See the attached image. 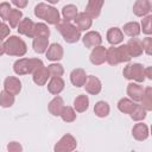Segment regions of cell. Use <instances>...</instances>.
Returning a JSON list of instances; mask_svg holds the SVG:
<instances>
[{
  "label": "cell",
  "mask_w": 152,
  "mask_h": 152,
  "mask_svg": "<svg viewBox=\"0 0 152 152\" xmlns=\"http://www.w3.org/2000/svg\"><path fill=\"white\" fill-rule=\"evenodd\" d=\"M33 12L38 19H43L49 25H56L61 21V14H59L58 10L50 4L39 2L36 5Z\"/></svg>",
  "instance_id": "cell-1"
},
{
  "label": "cell",
  "mask_w": 152,
  "mask_h": 152,
  "mask_svg": "<svg viewBox=\"0 0 152 152\" xmlns=\"http://www.w3.org/2000/svg\"><path fill=\"white\" fill-rule=\"evenodd\" d=\"M4 46H5V53L8 56L23 57L27 52V45L25 40L18 36H8L4 40Z\"/></svg>",
  "instance_id": "cell-2"
},
{
  "label": "cell",
  "mask_w": 152,
  "mask_h": 152,
  "mask_svg": "<svg viewBox=\"0 0 152 152\" xmlns=\"http://www.w3.org/2000/svg\"><path fill=\"white\" fill-rule=\"evenodd\" d=\"M56 30L61 33L63 39L69 44H75L81 39V31L76 27V25L71 24L70 21H59L55 25Z\"/></svg>",
  "instance_id": "cell-3"
},
{
  "label": "cell",
  "mask_w": 152,
  "mask_h": 152,
  "mask_svg": "<svg viewBox=\"0 0 152 152\" xmlns=\"http://www.w3.org/2000/svg\"><path fill=\"white\" fill-rule=\"evenodd\" d=\"M40 65H43V61L39 58H19L13 63V71L19 76L28 75Z\"/></svg>",
  "instance_id": "cell-4"
},
{
  "label": "cell",
  "mask_w": 152,
  "mask_h": 152,
  "mask_svg": "<svg viewBox=\"0 0 152 152\" xmlns=\"http://www.w3.org/2000/svg\"><path fill=\"white\" fill-rule=\"evenodd\" d=\"M122 75L126 80H129L137 83H142L146 80L144 75V66L140 63H128L124 68Z\"/></svg>",
  "instance_id": "cell-5"
},
{
  "label": "cell",
  "mask_w": 152,
  "mask_h": 152,
  "mask_svg": "<svg viewBox=\"0 0 152 152\" xmlns=\"http://www.w3.org/2000/svg\"><path fill=\"white\" fill-rule=\"evenodd\" d=\"M77 147V140L74 135L66 133L64 134L53 146V151L55 152H71L74 150H76Z\"/></svg>",
  "instance_id": "cell-6"
},
{
  "label": "cell",
  "mask_w": 152,
  "mask_h": 152,
  "mask_svg": "<svg viewBox=\"0 0 152 152\" xmlns=\"http://www.w3.org/2000/svg\"><path fill=\"white\" fill-rule=\"evenodd\" d=\"M82 38V43L87 49H93L102 44V37L97 31H88Z\"/></svg>",
  "instance_id": "cell-7"
},
{
  "label": "cell",
  "mask_w": 152,
  "mask_h": 152,
  "mask_svg": "<svg viewBox=\"0 0 152 152\" xmlns=\"http://www.w3.org/2000/svg\"><path fill=\"white\" fill-rule=\"evenodd\" d=\"M45 56L51 62H58L64 56V49L59 43H52L48 46V50L45 51Z\"/></svg>",
  "instance_id": "cell-8"
},
{
  "label": "cell",
  "mask_w": 152,
  "mask_h": 152,
  "mask_svg": "<svg viewBox=\"0 0 152 152\" xmlns=\"http://www.w3.org/2000/svg\"><path fill=\"white\" fill-rule=\"evenodd\" d=\"M83 87H84L86 91L90 95H99L102 90V83H101L100 78L94 75L87 76V81Z\"/></svg>",
  "instance_id": "cell-9"
},
{
  "label": "cell",
  "mask_w": 152,
  "mask_h": 152,
  "mask_svg": "<svg viewBox=\"0 0 152 152\" xmlns=\"http://www.w3.org/2000/svg\"><path fill=\"white\" fill-rule=\"evenodd\" d=\"M152 11V0H137L133 4V13L134 15L142 18Z\"/></svg>",
  "instance_id": "cell-10"
},
{
  "label": "cell",
  "mask_w": 152,
  "mask_h": 152,
  "mask_svg": "<svg viewBox=\"0 0 152 152\" xmlns=\"http://www.w3.org/2000/svg\"><path fill=\"white\" fill-rule=\"evenodd\" d=\"M4 89L14 96L19 95L21 91V81L15 76H7L4 81Z\"/></svg>",
  "instance_id": "cell-11"
},
{
  "label": "cell",
  "mask_w": 152,
  "mask_h": 152,
  "mask_svg": "<svg viewBox=\"0 0 152 152\" xmlns=\"http://www.w3.org/2000/svg\"><path fill=\"white\" fill-rule=\"evenodd\" d=\"M106 53H107V49L102 45L95 46L91 49V52L89 55V61L91 64L94 65H101L106 62Z\"/></svg>",
  "instance_id": "cell-12"
},
{
  "label": "cell",
  "mask_w": 152,
  "mask_h": 152,
  "mask_svg": "<svg viewBox=\"0 0 152 152\" xmlns=\"http://www.w3.org/2000/svg\"><path fill=\"white\" fill-rule=\"evenodd\" d=\"M49 78H50V74H49L48 68H46L44 64L40 65V66H38V68L32 72V80H33V82H34L37 86H39V87L45 86V84L48 83Z\"/></svg>",
  "instance_id": "cell-13"
},
{
  "label": "cell",
  "mask_w": 152,
  "mask_h": 152,
  "mask_svg": "<svg viewBox=\"0 0 152 152\" xmlns=\"http://www.w3.org/2000/svg\"><path fill=\"white\" fill-rule=\"evenodd\" d=\"M126 93H127V95L131 100H133L134 102H140L142 93H144V87L140 83L131 82V83L127 84Z\"/></svg>",
  "instance_id": "cell-14"
},
{
  "label": "cell",
  "mask_w": 152,
  "mask_h": 152,
  "mask_svg": "<svg viewBox=\"0 0 152 152\" xmlns=\"http://www.w3.org/2000/svg\"><path fill=\"white\" fill-rule=\"evenodd\" d=\"M87 81V74L86 70L82 68H76L70 72V82L74 87L76 88H81L84 86Z\"/></svg>",
  "instance_id": "cell-15"
},
{
  "label": "cell",
  "mask_w": 152,
  "mask_h": 152,
  "mask_svg": "<svg viewBox=\"0 0 152 152\" xmlns=\"http://www.w3.org/2000/svg\"><path fill=\"white\" fill-rule=\"evenodd\" d=\"M132 135L135 140L138 141H144L148 138L150 135V131L146 124H142L141 121H138V124H135L132 128Z\"/></svg>",
  "instance_id": "cell-16"
},
{
  "label": "cell",
  "mask_w": 152,
  "mask_h": 152,
  "mask_svg": "<svg viewBox=\"0 0 152 152\" xmlns=\"http://www.w3.org/2000/svg\"><path fill=\"white\" fill-rule=\"evenodd\" d=\"M75 25L76 27L82 32V31H88L91 25H93V18L86 13V12H81L77 14V17L75 18Z\"/></svg>",
  "instance_id": "cell-17"
},
{
  "label": "cell",
  "mask_w": 152,
  "mask_h": 152,
  "mask_svg": "<svg viewBox=\"0 0 152 152\" xmlns=\"http://www.w3.org/2000/svg\"><path fill=\"white\" fill-rule=\"evenodd\" d=\"M33 28H34V23L30 18H23L17 26L19 34H23L28 38H33Z\"/></svg>",
  "instance_id": "cell-18"
},
{
  "label": "cell",
  "mask_w": 152,
  "mask_h": 152,
  "mask_svg": "<svg viewBox=\"0 0 152 152\" xmlns=\"http://www.w3.org/2000/svg\"><path fill=\"white\" fill-rule=\"evenodd\" d=\"M103 4H104V0H88L84 12L88 13L93 19H95L100 17Z\"/></svg>",
  "instance_id": "cell-19"
},
{
  "label": "cell",
  "mask_w": 152,
  "mask_h": 152,
  "mask_svg": "<svg viewBox=\"0 0 152 152\" xmlns=\"http://www.w3.org/2000/svg\"><path fill=\"white\" fill-rule=\"evenodd\" d=\"M106 38L110 45H119L124 42V32L119 27H110L107 31Z\"/></svg>",
  "instance_id": "cell-20"
},
{
  "label": "cell",
  "mask_w": 152,
  "mask_h": 152,
  "mask_svg": "<svg viewBox=\"0 0 152 152\" xmlns=\"http://www.w3.org/2000/svg\"><path fill=\"white\" fill-rule=\"evenodd\" d=\"M65 87V82L62 77H50L48 82V91L52 95H59Z\"/></svg>",
  "instance_id": "cell-21"
},
{
  "label": "cell",
  "mask_w": 152,
  "mask_h": 152,
  "mask_svg": "<svg viewBox=\"0 0 152 152\" xmlns=\"http://www.w3.org/2000/svg\"><path fill=\"white\" fill-rule=\"evenodd\" d=\"M126 46L128 49V52L131 55V57H139L142 55L144 50H142V45H141V40L137 37H133L131 38L127 43H126Z\"/></svg>",
  "instance_id": "cell-22"
},
{
  "label": "cell",
  "mask_w": 152,
  "mask_h": 152,
  "mask_svg": "<svg viewBox=\"0 0 152 152\" xmlns=\"http://www.w3.org/2000/svg\"><path fill=\"white\" fill-rule=\"evenodd\" d=\"M63 107H64V101H63V99H62L61 96H58V95H55V97H53V99L49 102V104H48V110H49V113H50L51 115H53V116H59V114H61Z\"/></svg>",
  "instance_id": "cell-23"
},
{
  "label": "cell",
  "mask_w": 152,
  "mask_h": 152,
  "mask_svg": "<svg viewBox=\"0 0 152 152\" xmlns=\"http://www.w3.org/2000/svg\"><path fill=\"white\" fill-rule=\"evenodd\" d=\"M49 37H33L32 38V48L36 53H45L49 46Z\"/></svg>",
  "instance_id": "cell-24"
},
{
  "label": "cell",
  "mask_w": 152,
  "mask_h": 152,
  "mask_svg": "<svg viewBox=\"0 0 152 152\" xmlns=\"http://www.w3.org/2000/svg\"><path fill=\"white\" fill-rule=\"evenodd\" d=\"M74 109L77 113H84L89 108V97L86 94H81L74 100Z\"/></svg>",
  "instance_id": "cell-25"
},
{
  "label": "cell",
  "mask_w": 152,
  "mask_h": 152,
  "mask_svg": "<svg viewBox=\"0 0 152 152\" xmlns=\"http://www.w3.org/2000/svg\"><path fill=\"white\" fill-rule=\"evenodd\" d=\"M124 34L133 38V37H138L140 34V24L138 21H128L124 25V27L121 28Z\"/></svg>",
  "instance_id": "cell-26"
},
{
  "label": "cell",
  "mask_w": 152,
  "mask_h": 152,
  "mask_svg": "<svg viewBox=\"0 0 152 152\" xmlns=\"http://www.w3.org/2000/svg\"><path fill=\"white\" fill-rule=\"evenodd\" d=\"M137 102H134L129 97H122L118 101V109L124 114H131Z\"/></svg>",
  "instance_id": "cell-27"
},
{
  "label": "cell",
  "mask_w": 152,
  "mask_h": 152,
  "mask_svg": "<svg viewBox=\"0 0 152 152\" xmlns=\"http://www.w3.org/2000/svg\"><path fill=\"white\" fill-rule=\"evenodd\" d=\"M78 11H77V6L72 5V4H68L65 6H63L62 8V17L64 21H71L75 20V18L77 17Z\"/></svg>",
  "instance_id": "cell-28"
},
{
  "label": "cell",
  "mask_w": 152,
  "mask_h": 152,
  "mask_svg": "<svg viewBox=\"0 0 152 152\" xmlns=\"http://www.w3.org/2000/svg\"><path fill=\"white\" fill-rule=\"evenodd\" d=\"M109 112H110V107H109L108 102H106V101H97L94 106V113L99 118L108 116Z\"/></svg>",
  "instance_id": "cell-29"
},
{
  "label": "cell",
  "mask_w": 152,
  "mask_h": 152,
  "mask_svg": "<svg viewBox=\"0 0 152 152\" xmlns=\"http://www.w3.org/2000/svg\"><path fill=\"white\" fill-rule=\"evenodd\" d=\"M140 104L147 112L152 110V88L151 87L144 88V93H142V96H141V100H140Z\"/></svg>",
  "instance_id": "cell-30"
},
{
  "label": "cell",
  "mask_w": 152,
  "mask_h": 152,
  "mask_svg": "<svg viewBox=\"0 0 152 152\" xmlns=\"http://www.w3.org/2000/svg\"><path fill=\"white\" fill-rule=\"evenodd\" d=\"M21 19H23V12L19 8H12L8 17H7V21L10 23V27L15 28Z\"/></svg>",
  "instance_id": "cell-31"
},
{
  "label": "cell",
  "mask_w": 152,
  "mask_h": 152,
  "mask_svg": "<svg viewBox=\"0 0 152 152\" xmlns=\"http://www.w3.org/2000/svg\"><path fill=\"white\" fill-rule=\"evenodd\" d=\"M59 116H61V119L64 122H74L76 120L77 114H76V110L74 109V107H71V106H64L63 109H62V112H61V114H59Z\"/></svg>",
  "instance_id": "cell-32"
},
{
  "label": "cell",
  "mask_w": 152,
  "mask_h": 152,
  "mask_svg": "<svg viewBox=\"0 0 152 152\" xmlns=\"http://www.w3.org/2000/svg\"><path fill=\"white\" fill-rule=\"evenodd\" d=\"M129 116H131V119L133 121H137V122L138 121H142L147 116V110L141 104H138L137 103V106L134 107V109L132 110V113L129 114Z\"/></svg>",
  "instance_id": "cell-33"
},
{
  "label": "cell",
  "mask_w": 152,
  "mask_h": 152,
  "mask_svg": "<svg viewBox=\"0 0 152 152\" xmlns=\"http://www.w3.org/2000/svg\"><path fill=\"white\" fill-rule=\"evenodd\" d=\"M14 101H15L14 95L7 93L5 89L0 91V106L2 108H10V107H12L14 104Z\"/></svg>",
  "instance_id": "cell-34"
},
{
  "label": "cell",
  "mask_w": 152,
  "mask_h": 152,
  "mask_svg": "<svg viewBox=\"0 0 152 152\" xmlns=\"http://www.w3.org/2000/svg\"><path fill=\"white\" fill-rule=\"evenodd\" d=\"M50 28L45 23H34L33 37H49Z\"/></svg>",
  "instance_id": "cell-35"
},
{
  "label": "cell",
  "mask_w": 152,
  "mask_h": 152,
  "mask_svg": "<svg viewBox=\"0 0 152 152\" xmlns=\"http://www.w3.org/2000/svg\"><path fill=\"white\" fill-rule=\"evenodd\" d=\"M106 62L109 65H118V64H120V61H119V57H118V52H116V46L115 45H112L109 49H107Z\"/></svg>",
  "instance_id": "cell-36"
},
{
  "label": "cell",
  "mask_w": 152,
  "mask_h": 152,
  "mask_svg": "<svg viewBox=\"0 0 152 152\" xmlns=\"http://www.w3.org/2000/svg\"><path fill=\"white\" fill-rule=\"evenodd\" d=\"M48 70H49V74H50V77H62L63 74H64V68L62 64L57 63V62H53L51 64H49L48 66Z\"/></svg>",
  "instance_id": "cell-37"
},
{
  "label": "cell",
  "mask_w": 152,
  "mask_h": 152,
  "mask_svg": "<svg viewBox=\"0 0 152 152\" xmlns=\"http://www.w3.org/2000/svg\"><path fill=\"white\" fill-rule=\"evenodd\" d=\"M140 31H142V33H145L146 36H150L152 33V15L151 14L142 17L141 23H140Z\"/></svg>",
  "instance_id": "cell-38"
},
{
  "label": "cell",
  "mask_w": 152,
  "mask_h": 152,
  "mask_svg": "<svg viewBox=\"0 0 152 152\" xmlns=\"http://www.w3.org/2000/svg\"><path fill=\"white\" fill-rule=\"evenodd\" d=\"M116 52H118V57H119L120 63H128V62L132 59V57H131V55H129V52H128V49H127L126 44L116 46Z\"/></svg>",
  "instance_id": "cell-39"
},
{
  "label": "cell",
  "mask_w": 152,
  "mask_h": 152,
  "mask_svg": "<svg viewBox=\"0 0 152 152\" xmlns=\"http://www.w3.org/2000/svg\"><path fill=\"white\" fill-rule=\"evenodd\" d=\"M11 10H12V7L8 2H6V1L1 2L0 4V19L1 20H7V17H8Z\"/></svg>",
  "instance_id": "cell-40"
},
{
  "label": "cell",
  "mask_w": 152,
  "mask_h": 152,
  "mask_svg": "<svg viewBox=\"0 0 152 152\" xmlns=\"http://www.w3.org/2000/svg\"><path fill=\"white\" fill-rule=\"evenodd\" d=\"M141 45H142V50L146 55H151L152 53V37L147 36L141 40Z\"/></svg>",
  "instance_id": "cell-41"
},
{
  "label": "cell",
  "mask_w": 152,
  "mask_h": 152,
  "mask_svg": "<svg viewBox=\"0 0 152 152\" xmlns=\"http://www.w3.org/2000/svg\"><path fill=\"white\" fill-rule=\"evenodd\" d=\"M10 32H11V27H10V25L2 23L1 26H0V39H1V40H5V39L10 36Z\"/></svg>",
  "instance_id": "cell-42"
},
{
  "label": "cell",
  "mask_w": 152,
  "mask_h": 152,
  "mask_svg": "<svg viewBox=\"0 0 152 152\" xmlns=\"http://www.w3.org/2000/svg\"><path fill=\"white\" fill-rule=\"evenodd\" d=\"M7 150L10 152H21L23 151V146L18 141H11L7 145Z\"/></svg>",
  "instance_id": "cell-43"
},
{
  "label": "cell",
  "mask_w": 152,
  "mask_h": 152,
  "mask_svg": "<svg viewBox=\"0 0 152 152\" xmlns=\"http://www.w3.org/2000/svg\"><path fill=\"white\" fill-rule=\"evenodd\" d=\"M11 1H12V4H13L17 8H19V10L25 8V7L27 6V4H28V0H11Z\"/></svg>",
  "instance_id": "cell-44"
},
{
  "label": "cell",
  "mask_w": 152,
  "mask_h": 152,
  "mask_svg": "<svg viewBox=\"0 0 152 152\" xmlns=\"http://www.w3.org/2000/svg\"><path fill=\"white\" fill-rule=\"evenodd\" d=\"M144 75H145V78L152 80V68L151 66L144 68Z\"/></svg>",
  "instance_id": "cell-45"
},
{
  "label": "cell",
  "mask_w": 152,
  "mask_h": 152,
  "mask_svg": "<svg viewBox=\"0 0 152 152\" xmlns=\"http://www.w3.org/2000/svg\"><path fill=\"white\" fill-rule=\"evenodd\" d=\"M5 53V46H4V40L0 39V56Z\"/></svg>",
  "instance_id": "cell-46"
},
{
  "label": "cell",
  "mask_w": 152,
  "mask_h": 152,
  "mask_svg": "<svg viewBox=\"0 0 152 152\" xmlns=\"http://www.w3.org/2000/svg\"><path fill=\"white\" fill-rule=\"evenodd\" d=\"M48 4H50V5H56V4H58L59 2V0H45Z\"/></svg>",
  "instance_id": "cell-47"
},
{
  "label": "cell",
  "mask_w": 152,
  "mask_h": 152,
  "mask_svg": "<svg viewBox=\"0 0 152 152\" xmlns=\"http://www.w3.org/2000/svg\"><path fill=\"white\" fill-rule=\"evenodd\" d=\"M1 24H2V21H1V19H0V26H1Z\"/></svg>",
  "instance_id": "cell-48"
}]
</instances>
